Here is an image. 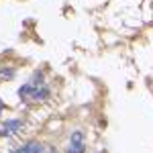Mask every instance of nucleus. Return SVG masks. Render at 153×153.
Segmentation results:
<instances>
[{
	"label": "nucleus",
	"mask_w": 153,
	"mask_h": 153,
	"mask_svg": "<svg viewBox=\"0 0 153 153\" xmlns=\"http://www.w3.org/2000/svg\"><path fill=\"white\" fill-rule=\"evenodd\" d=\"M0 114H2V102H0Z\"/></svg>",
	"instance_id": "3"
},
{
	"label": "nucleus",
	"mask_w": 153,
	"mask_h": 153,
	"mask_svg": "<svg viewBox=\"0 0 153 153\" xmlns=\"http://www.w3.org/2000/svg\"><path fill=\"white\" fill-rule=\"evenodd\" d=\"M21 153H41V145L39 143H29L25 149H21Z\"/></svg>",
	"instance_id": "2"
},
{
	"label": "nucleus",
	"mask_w": 153,
	"mask_h": 153,
	"mask_svg": "<svg viewBox=\"0 0 153 153\" xmlns=\"http://www.w3.org/2000/svg\"><path fill=\"white\" fill-rule=\"evenodd\" d=\"M70 153H84V135L78 131L71 135V145H70Z\"/></svg>",
	"instance_id": "1"
}]
</instances>
